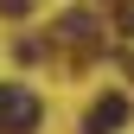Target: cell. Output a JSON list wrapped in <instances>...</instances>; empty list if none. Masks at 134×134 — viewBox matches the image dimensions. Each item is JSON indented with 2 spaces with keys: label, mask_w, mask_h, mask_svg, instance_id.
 Here are the masks:
<instances>
[{
  "label": "cell",
  "mask_w": 134,
  "mask_h": 134,
  "mask_svg": "<svg viewBox=\"0 0 134 134\" xmlns=\"http://www.w3.org/2000/svg\"><path fill=\"white\" fill-rule=\"evenodd\" d=\"M26 7H32V0H0V13H7V19H19Z\"/></svg>",
  "instance_id": "4"
},
{
  "label": "cell",
  "mask_w": 134,
  "mask_h": 134,
  "mask_svg": "<svg viewBox=\"0 0 134 134\" xmlns=\"http://www.w3.org/2000/svg\"><path fill=\"white\" fill-rule=\"evenodd\" d=\"M38 96L19 83H0V134H38Z\"/></svg>",
  "instance_id": "1"
},
{
  "label": "cell",
  "mask_w": 134,
  "mask_h": 134,
  "mask_svg": "<svg viewBox=\"0 0 134 134\" xmlns=\"http://www.w3.org/2000/svg\"><path fill=\"white\" fill-rule=\"evenodd\" d=\"M58 45H70V51H96V19H90V13H64V19H58Z\"/></svg>",
  "instance_id": "3"
},
{
  "label": "cell",
  "mask_w": 134,
  "mask_h": 134,
  "mask_svg": "<svg viewBox=\"0 0 134 134\" xmlns=\"http://www.w3.org/2000/svg\"><path fill=\"white\" fill-rule=\"evenodd\" d=\"M121 32H128V38H134V7H121Z\"/></svg>",
  "instance_id": "5"
},
{
  "label": "cell",
  "mask_w": 134,
  "mask_h": 134,
  "mask_svg": "<svg viewBox=\"0 0 134 134\" xmlns=\"http://www.w3.org/2000/svg\"><path fill=\"white\" fill-rule=\"evenodd\" d=\"M128 121V102L121 96H102V102H90V115H83V134H115Z\"/></svg>",
  "instance_id": "2"
}]
</instances>
